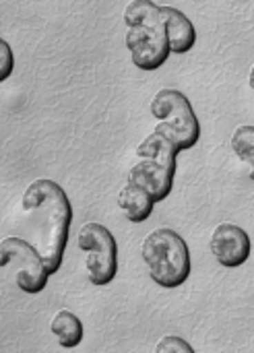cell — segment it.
I'll return each mask as SVG.
<instances>
[{
  "mask_svg": "<svg viewBox=\"0 0 254 353\" xmlns=\"http://www.w3.org/2000/svg\"><path fill=\"white\" fill-rule=\"evenodd\" d=\"M159 12L170 54H188L197 43V29L193 21L174 6H159Z\"/></svg>",
  "mask_w": 254,
  "mask_h": 353,
  "instance_id": "cell-9",
  "label": "cell"
},
{
  "mask_svg": "<svg viewBox=\"0 0 254 353\" xmlns=\"http://www.w3.org/2000/svg\"><path fill=\"white\" fill-rule=\"evenodd\" d=\"M155 353H195V350L182 337L168 335L159 339V343L155 345Z\"/></svg>",
  "mask_w": 254,
  "mask_h": 353,
  "instance_id": "cell-15",
  "label": "cell"
},
{
  "mask_svg": "<svg viewBox=\"0 0 254 353\" xmlns=\"http://www.w3.org/2000/svg\"><path fill=\"white\" fill-rule=\"evenodd\" d=\"M0 269L12 271L17 288L29 296L41 294L50 279L35 246L17 236L4 238L0 242Z\"/></svg>",
  "mask_w": 254,
  "mask_h": 353,
  "instance_id": "cell-6",
  "label": "cell"
},
{
  "mask_svg": "<svg viewBox=\"0 0 254 353\" xmlns=\"http://www.w3.org/2000/svg\"><path fill=\"white\" fill-rule=\"evenodd\" d=\"M139 161L130 168L128 180L143 186L157 203L166 201L172 194L174 178H176V157L178 149L174 143L153 130L139 147H137Z\"/></svg>",
  "mask_w": 254,
  "mask_h": 353,
  "instance_id": "cell-3",
  "label": "cell"
},
{
  "mask_svg": "<svg viewBox=\"0 0 254 353\" xmlns=\"http://www.w3.org/2000/svg\"><path fill=\"white\" fill-rule=\"evenodd\" d=\"M23 211L35 236V250L39 252L48 275H56L64 261L68 244L72 205L60 184L41 178L27 186L23 194Z\"/></svg>",
  "mask_w": 254,
  "mask_h": 353,
  "instance_id": "cell-1",
  "label": "cell"
},
{
  "mask_svg": "<svg viewBox=\"0 0 254 353\" xmlns=\"http://www.w3.org/2000/svg\"><path fill=\"white\" fill-rule=\"evenodd\" d=\"M211 254L226 269H238L251 259V236L234 223H222L211 234Z\"/></svg>",
  "mask_w": 254,
  "mask_h": 353,
  "instance_id": "cell-8",
  "label": "cell"
},
{
  "mask_svg": "<svg viewBox=\"0 0 254 353\" xmlns=\"http://www.w3.org/2000/svg\"><path fill=\"white\" fill-rule=\"evenodd\" d=\"M143 261L149 277L162 290H178L190 277V250L186 240L170 230L159 228L151 232L143 242Z\"/></svg>",
  "mask_w": 254,
  "mask_h": 353,
  "instance_id": "cell-2",
  "label": "cell"
},
{
  "mask_svg": "<svg viewBox=\"0 0 254 353\" xmlns=\"http://www.w3.org/2000/svg\"><path fill=\"white\" fill-rule=\"evenodd\" d=\"M162 12L159 4L153 0H133L124 8V25L126 27H147V25H159Z\"/></svg>",
  "mask_w": 254,
  "mask_h": 353,
  "instance_id": "cell-12",
  "label": "cell"
},
{
  "mask_svg": "<svg viewBox=\"0 0 254 353\" xmlns=\"http://www.w3.org/2000/svg\"><path fill=\"white\" fill-rule=\"evenodd\" d=\"M14 70V54H12V48L10 43L0 37V83H4L6 79H10Z\"/></svg>",
  "mask_w": 254,
  "mask_h": 353,
  "instance_id": "cell-14",
  "label": "cell"
},
{
  "mask_svg": "<svg viewBox=\"0 0 254 353\" xmlns=\"http://www.w3.org/2000/svg\"><path fill=\"white\" fill-rule=\"evenodd\" d=\"M124 43L130 52L133 64L145 72L162 68L170 58V46L162 23L147 27H128Z\"/></svg>",
  "mask_w": 254,
  "mask_h": 353,
  "instance_id": "cell-7",
  "label": "cell"
},
{
  "mask_svg": "<svg viewBox=\"0 0 254 353\" xmlns=\"http://www.w3.org/2000/svg\"><path fill=\"white\" fill-rule=\"evenodd\" d=\"M77 244L85 254V269L91 285H110L118 273V244L114 234L101 223H85L79 230Z\"/></svg>",
  "mask_w": 254,
  "mask_h": 353,
  "instance_id": "cell-5",
  "label": "cell"
},
{
  "mask_svg": "<svg viewBox=\"0 0 254 353\" xmlns=\"http://www.w3.org/2000/svg\"><path fill=\"white\" fill-rule=\"evenodd\" d=\"M50 331L56 337L58 345L64 350H75L83 343L85 337V329L83 323L77 314H72L70 310H60L56 312V316L50 323Z\"/></svg>",
  "mask_w": 254,
  "mask_h": 353,
  "instance_id": "cell-11",
  "label": "cell"
},
{
  "mask_svg": "<svg viewBox=\"0 0 254 353\" xmlns=\"http://www.w3.org/2000/svg\"><path fill=\"white\" fill-rule=\"evenodd\" d=\"M232 149L246 165H254V126H238L232 134Z\"/></svg>",
  "mask_w": 254,
  "mask_h": 353,
  "instance_id": "cell-13",
  "label": "cell"
},
{
  "mask_svg": "<svg viewBox=\"0 0 254 353\" xmlns=\"http://www.w3.org/2000/svg\"><path fill=\"white\" fill-rule=\"evenodd\" d=\"M151 116L159 122L157 132L166 134L178 153L193 149L201 139L199 118L188 101V97L172 87L159 89L151 99Z\"/></svg>",
  "mask_w": 254,
  "mask_h": 353,
  "instance_id": "cell-4",
  "label": "cell"
},
{
  "mask_svg": "<svg viewBox=\"0 0 254 353\" xmlns=\"http://www.w3.org/2000/svg\"><path fill=\"white\" fill-rule=\"evenodd\" d=\"M118 207L130 223H145L153 215L155 201L143 186L128 180L118 194Z\"/></svg>",
  "mask_w": 254,
  "mask_h": 353,
  "instance_id": "cell-10",
  "label": "cell"
}]
</instances>
